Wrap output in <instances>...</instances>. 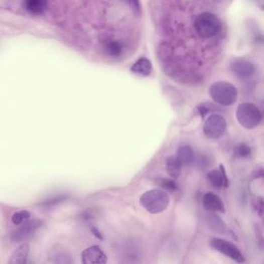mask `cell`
I'll return each instance as SVG.
<instances>
[{
  "instance_id": "21",
  "label": "cell",
  "mask_w": 264,
  "mask_h": 264,
  "mask_svg": "<svg viewBox=\"0 0 264 264\" xmlns=\"http://www.w3.org/2000/svg\"><path fill=\"white\" fill-rule=\"evenodd\" d=\"M210 224L213 226V228L216 229V230H224V225L222 223V221L220 220L219 217L217 216H212L211 217V220H210Z\"/></svg>"
},
{
  "instance_id": "13",
  "label": "cell",
  "mask_w": 264,
  "mask_h": 264,
  "mask_svg": "<svg viewBox=\"0 0 264 264\" xmlns=\"http://www.w3.org/2000/svg\"><path fill=\"white\" fill-rule=\"evenodd\" d=\"M130 70L138 75H142V77H148V75L152 73L153 66L149 59L140 58L131 66Z\"/></svg>"
},
{
  "instance_id": "3",
  "label": "cell",
  "mask_w": 264,
  "mask_h": 264,
  "mask_svg": "<svg viewBox=\"0 0 264 264\" xmlns=\"http://www.w3.org/2000/svg\"><path fill=\"white\" fill-rule=\"evenodd\" d=\"M209 91L212 99L220 105H231L237 99V89L228 82L214 83Z\"/></svg>"
},
{
  "instance_id": "1",
  "label": "cell",
  "mask_w": 264,
  "mask_h": 264,
  "mask_svg": "<svg viewBox=\"0 0 264 264\" xmlns=\"http://www.w3.org/2000/svg\"><path fill=\"white\" fill-rule=\"evenodd\" d=\"M193 27L197 35L201 39L211 40L220 33L222 29V23L218 16L214 13L202 12L195 17Z\"/></svg>"
},
{
  "instance_id": "11",
  "label": "cell",
  "mask_w": 264,
  "mask_h": 264,
  "mask_svg": "<svg viewBox=\"0 0 264 264\" xmlns=\"http://www.w3.org/2000/svg\"><path fill=\"white\" fill-rule=\"evenodd\" d=\"M103 50L109 57L119 58L124 53V46L114 37H107L103 42Z\"/></svg>"
},
{
  "instance_id": "18",
  "label": "cell",
  "mask_w": 264,
  "mask_h": 264,
  "mask_svg": "<svg viewBox=\"0 0 264 264\" xmlns=\"http://www.w3.org/2000/svg\"><path fill=\"white\" fill-rule=\"evenodd\" d=\"M252 150L247 144H239L233 150L234 157L238 159H246L251 156Z\"/></svg>"
},
{
  "instance_id": "2",
  "label": "cell",
  "mask_w": 264,
  "mask_h": 264,
  "mask_svg": "<svg viewBox=\"0 0 264 264\" xmlns=\"http://www.w3.org/2000/svg\"><path fill=\"white\" fill-rule=\"evenodd\" d=\"M144 209L151 214H159L167 209L169 204L168 194L162 189H152L145 192L140 199Z\"/></svg>"
},
{
  "instance_id": "19",
  "label": "cell",
  "mask_w": 264,
  "mask_h": 264,
  "mask_svg": "<svg viewBox=\"0 0 264 264\" xmlns=\"http://www.w3.org/2000/svg\"><path fill=\"white\" fill-rule=\"evenodd\" d=\"M29 218H30V213L28 211H19L12 216V222L15 225H21L26 221H28Z\"/></svg>"
},
{
  "instance_id": "17",
  "label": "cell",
  "mask_w": 264,
  "mask_h": 264,
  "mask_svg": "<svg viewBox=\"0 0 264 264\" xmlns=\"http://www.w3.org/2000/svg\"><path fill=\"white\" fill-rule=\"evenodd\" d=\"M181 163L178 160L177 156H171L167 161H166V168H167V173L169 174L172 178H178L181 173Z\"/></svg>"
},
{
  "instance_id": "5",
  "label": "cell",
  "mask_w": 264,
  "mask_h": 264,
  "mask_svg": "<svg viewBox=\"0 0 264 264\" xmlns=\"http://www.w3.org/2000/svg\"><path fill=\"white\" fill-rule=\"evenodd\" d=\"M210 244L214 250L218 251L219 253H221L225 256H227L228 258L234 260L235 262H237V263L244 262V257H243L242 253L232 242H230L228 240H225L223 238L214 237L211 239Z\"/></svg>"
},
{
  "instance_id": "14",
  "label": "cell",
  "mask_w": 264,
  "mask_h": 264,
  "mask_svg": "<svg viewBox=\"0 0 264 264\" xmlns=\"http://www.w3.org/2000/svg\"><path fill=\"white\" fill-rule=\"evenodd\" d=\"M29 255V244L23 243L20 247L17 248L13 253L10 263L11 264H25L27 262Z\"/></svg>"
},
{
  "instance_id": "7",
  "label": "cell",
  "mask_w": 264,
  "mask_h": 264,
  "mask_svg": "<svg viewBox=\"0 0 264 264\" xmlns=\"http://www.w3.org/2000/svg\"><path fill=\"white\" fill-rule=\"evenodd\" d=\"M42 225H43V221L37 219L26 221L25 223H23L20 228H18L12 233L11 238L13 241H21L27 238L28 236H30L37 228H40Z\"/></svg>"
},
{
  "instance_id": "10",
  "label": "cell",
  "mask_w": 264,
  "mask_h": 264,
  "mask_svg": "<svg viewBox=\"0 0 264 264\" xmlns=\"http://www.w3.org/2000/svg\"><path fill=\"white\" fill-rule=\"evenodd\" d=\"M202 204L206 211H210L213 213H216V212L223 213L225 211L223 201L217 194L213 192H207L203 195Z\"/></svg>"
},
{
  "instance_id": "9",
  "label": "cell",
  "mask_w": 264,
  "mask_h": 264,
  "mask_svg": "<svg viewBox=\"0 0 264 264\" xmlns=\"http://www.w3.org/2000/svg\"><path fill=\"white\" fill-rule=\"evenodd\" d=\"M81 261L85 264H103L106 263L107 258L98 246H92L82 252Z\"/></svg>"
},
{
  "instance_id": "16",
  "label": "cell",
  "mask_w": 264,
  "mask_h": 264,
  "mask_svg": "<svg viewBox=\"0 0 264 264\" xmlns=\"http://www.w3.org/2000/svg\"><path fill=\"white\" fill-rule=\"evenodd\" d=\"M177 158L180 161L181 165H190L194 161V152L190 146H182L178 150Z\"/></svg>"
},
{
  "instance_id": "22",
  "label": "cell",
  "mask_w": 264,
  "mask_h": 264,
  "mask_svg": "<svg viewBox=\"0 0 264 264\" xmlns=\"http://www.w3.org/2000/svg\"><path fill=\"white\" fill-rule=\"evenodd\" d=\"M54 262H56V263H71V259L68 256L59 254V256L58 255L56 256V259L54 260Z\"/></svg>"
},
{
  "instance_id": "4",
  "label": "cell",
  "mask_w": 264,
  "mask_h": 264,
  "mask_svg": "<svg viewBox=\"0 0 264 264\" xmlns=\"http://www.w3.org/2000/svg\"><path fill=\"white\" fill-rule=\"evenodd\" d=\"M236 119L241 127L253 129L260 124L262 114L254 103L242 102L236 109Z\"/></svg>"
},
{
  "instance_id": "12",
  "label": "cell",
  "mask_w": 264,
  "mask_h": 264,
  "mask_svg": "<svg viewBox=\"0 0 264 264\" xmlns=\"http://www.w3.org/2000/svg\"><path fill=\"white\" fill-rule=\"evenodd\" d=\"M210 182L213 186L217 188H224L228 186V178L225 174V169L223 165H220L218 169H213L209 174H207Z\"/></svg>"
},
{
  "instance_id": "8",
  "label": "cell",
  "mask_w": 264,
  "mask_h": 264,
  "mask_svg": "<svg viewBox=\"0 0 264 264\" xmlns=\"http://www.w3.org/2000/svg\"><path fill=\"white\" fill-rule=\"evenodd\" d=\"M231 71L238 79L247 80L254 75L255 65L248 60L237 59L231 63Z\"/></svg>"
},
{
  "instance_id": "15",
  "label": "cell",
  "mask_w": 264,
  "mask_h": 264,
  "mask_svg": "<svg viewBox=\"0 0 264 264\" xmlns=\"http://www.w3.org/2000/svg\"><path fill=\"white\" fill-rule=\"evenodd\" d=\"M23 8L32 15H41L48 9V3L43 0H28L23 3Z\"/></svg>"
},
{
  "instance_id": "6",
  "label": "cell",
  "mask_w": 264,
  "mask_h": 264,
  "mask_svg": "<svg viewBox=\"0 0 264 264\" xmlns=\"http://www.w3.org/2000/svg\"><path fill=\"white\" fill-rule=\"evenodd\" d=\"M226 129V120L217 114L211 115L205 120L203 125V134L211 140L219 139Z\"/></svg>"
},
{
  "instance_id": "23",
  "label": "cell",
  "mask_w": 264,
  "mask_h": 264,
  "mask_svg": "<svg viewBox=\"0 0 264 264\" xmlns=\"http://www.w3.org/2000/svg\"><path fill=\"white\" fill-rule=\"evenodd\" d=\"M65 197L64 196H58V197H54V198H51V200H47L45 202H43V204H46V205H52L53 203H57L61 200H63Z\"/></svg>"
},
{
  "instance_id": "24",
  "label": "cell",
  "mask_w": 264,
  "mask_h": 264,
  "mask_svg": "<svg viewBox=\"0 0 264 264\" xmlns=\"http://www.w3.org/2000/svg\"><path fill=\"white\" fill-rule=\"evenodd\" d=\"M262 210H263V202L262 199L259 197L258 199H256V212H258V214L261 216Z\"/></svg>"
},
{
  "instance_id": "20",
  "label": "cell",
  "mask_w": 264,
  "mask_h": 264,
  "mask_svg": "<svg viewBox=\"0 0 264 264\" xmlns=\"http://www.w3.org/2000/svg\"><path fill=\"white\" fill-rule=\"evenodd\" d=\"M161 186L163 189H166L168 191H176L177 190V184L173 180H168V179H162L161 180Z\"/></svg>"
}]
</instances>
